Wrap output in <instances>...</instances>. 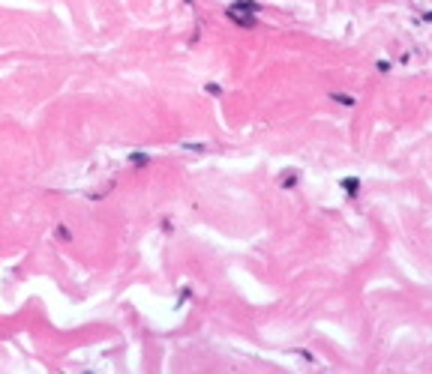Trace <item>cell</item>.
I'll return each mask as SVG.
<instances>
[{
  "mask_svg": "<svg viewBox=\"0 0 432 374\" xmlns=\"http://www.w3.org/2000/svg\"><path fill=\"white\" fill-rule=\"evenodd\" d=\"M375 66H378V72H387V69H390V63H387V60H378Z\"/></svg>",
  "mask_w": 432,
  "mask_h": 374,
  "instance_id": "7",
  "label": "cell"
},
{
  "mask_svg": "<svg viewBox=\"0 0 432 374\" xmlns=\"http://www.w3.org/2000/svg\"><path fill=\"white\" fill-rule=\"evenodd\" d=\"M330 99H333V102H339V105H345V108H351V105H357V99H354V96H348V93H333Z\"/></svg>",
  "mask_w": 432,
  "mask_h": 374,
  "instance_id": "4",
  "label": "cell"
},
{
  "mask_svg": "<svg viewBox=\"0 0 432 374\" xmlns=\"http://www.w3.org/2000/svg\"><path fill=\"white\" fill-rule=\"evenodd\" d=\"M228 9H234V12H249V15H258L261 12V6L255 3V0H234Z\"/></svg>",
  "mask_w": 432,
  "mask_h": 374,
  "instance_id": "2",
  "label": "cell"
},
{
  "mask_svg": "<svg viewBox=\"0 0 432 374\" xmlns=\"http://www.w3.org/2000/svg\"><path fill=\"white\" fill-rule=\"evenodd\" d=\"M423 18H426V21H432V12H426V15H423Z\"/></svg>",
  "mask_w": 432,
  "mask_h": 374,
  "instance_id": "8",
  "label": "cell"
},
{
  "mask_svg": "<svg viewBox=\"0 0 432 374\" xmlns=\"http://www.w3.org/2000/svg\"><path fill=\"white\" fill-rule=\"evenodd\" d=\"M129 162H132V165H147V156L144 153H132L129 156Z\"/></svg>",
  "mask_w": 432,
  "mask_h": 374,
  "instance_id": "5",
  "label": "cell"
},
{
  "mask_svg": "<svg viewBox=\"0 0 432 374\" xmlns=\"http://www.w3.org/2000/svg\"><path fill=\"white\" fill-rule=\"evenodd\" d=\"M225 15L231 18V21H234L237 27H246V30H252V27L258 24V18H255V15H249V12H234V9H228Z\"/></svg>",
  "mask_w": 432,
  "mask_h": 374,
  "instance_id": "1",
  "label": "cell"
},
{
  "mask_svg": "<svg viewBox=\"0 0 432 374\" xmlns=\"http://www.w3.org/2000/svg\"><path fill=\"white\" fill-rule=\"evenodd\" d=\"M204 90H208L210 96H222V87H219V84H208Z\"/></svg>",
  "mask_w": 432,
  "mask_h": 374,
  "instance_id": "6",
  "label": "cell"
},
{
  "mask_svg": "<svg viewBox=\"0 0 432 374\" xmlns=\"http://www.w3.org/2000/svg\"><path fill=\"white\" fill-rule=\"evenodd\" d=\"M342 189L348 192V198H357V189H360V180L357 177H345L342 180Z\"/></svg>",
  "mask_w": 432,
  "mask_h": 374,
  "instance_id": "3",
  "label": "cell"
}]
</instances>
